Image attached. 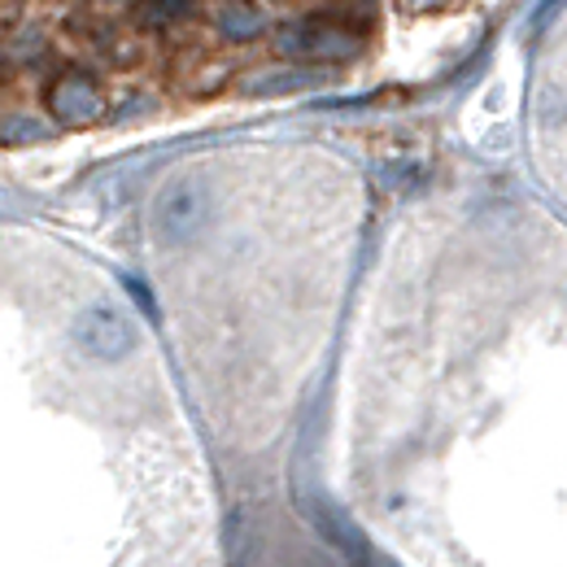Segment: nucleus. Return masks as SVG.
<instances>
[{
	"instance_id": "nucleus-1",
	"label": "nucleus",
	"mask_w": 567,
	"mask_h": 567,
	"mask_svg": "<svg viewBox=\"0 0 567 567\" xmlns=\"http://www.w3.org/2000/svg\"><path fill=\"white\" fill-rule=\"evenodd\" d=\"M71 341L79 346L83 358H96V362H123V358L136 350L141 332H136V319L127 310H118L114 301H96V306H83L71 323Z\"/></svg>"
},
{
	"instance_id": "nucleus-2",
	"label": "nucleus",
	"mask_w": 567,
	"mask_h": 567,
	"mask_svg": "<svg viewBox=\"0 0 567 567\" xmlns=\"http://www.w3.org/2000/svg\"><path fill=\"white\" fill-rule=\"evenodd\" d=\"M206 223V193L193 179H175L153 206V236L166 245H188Z\"/></svg>"
},
{
	"instance_id": "nucleus-3",
	"label": "nucleus",
	"mask_w": 567,
	"mask_h": 567,
	"mask_svg": "<svg viewBox=\"0 0 567 567\" xmlns=\"http://www.w3.org/2000/svg\"><path fill=\"white\" fill-rule=\"evenodd\" d=\"M280 49L288 58H306V62H332V58H350L358 49L354 31L332 22V18H306L284 27Z\"/></svg>"
},
{
	"instance_id": "nucleus-4",
	"label": "nucleus",
	"mask_w": 567,
	"mask_h": 567,
	"mask_svg": "<svg viewBox=\"0 0 567 567\" xmlns=\"http://www.w3.org/2000/svg\"><path fill=\"white\" fill-rule=\"evenodd\" d=\"M49 105H53V114H58L62 123L83 127V123H92V118L101 114V92H96V83H92L87 74H66V79L53 83Z\"/></svg>"
},
{
	"instance_id": "nucleus-5",
	"label": "nucleus",
	"mask_w": 567,
	"mask_h": 567,
	"mask_svg": "<svg viewBox=\"0 0 567 567\" xmlns=\"http://www.w3.org/2000/svg\"><path fill=\"white\" fill-rule=\"evenodd\" d=\"M218 27L231 35V40H249V35H258L262 31V18L249 9V4H240V0H231L223 13H218Z\"/></svg>"
},
{
	"instance_id": "nucleus-6",
	"label": "nucleus",
	"mask_w": 567,
	"mask_h": 567,
	"mask_svg": "<svg viewBox=\"0 0 567 567\" xmlns=\"http://www.w3.org/2000/svg\"><path fill=\"white\" fill-rule=\"evenodd\" d=\"M184 9H188V0H144V4H141V22H148V27L157 22V27H162V22H175Z\"/></svg>"
}]
</instances>
